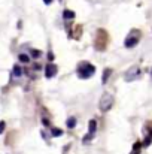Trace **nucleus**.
Masks as SVG:
<instances>
[{"mask_svg":"<svg viewBox=\"0 0 152 154\" xmlns=\"http://www.w3.org/2000/svg\"><path fill=\"white\" fill-rule=\"evenodd\" d=\"M54 57H55V55H54V54H52V52H48V58H49V60H51V61H52V60H54Z\"/></svg>","mask_w":152,"mask_h":154,"instance_id":"a211bd4d","label":"nucleus"},{"mask_svg":"<svg viewBox=\"0 0 152 154\" xmlns=\"http://www.w3.org/2000/svg\"><path fill=\"white\" fill-rule=\"evenodd\" d=\"M43 3H45V5H51V3H52V0H43Z\"/></svg>","mask_w":152,"mask_h":154,"instance_id":"6ab92c4d","label":"nucleus"},{"mask_svg":"<svg viewBox=\"0 0 152 154\" xmlns=\"http://www.w3.org/2000/svg\"><path fill=\"white\" fill-rule=\"evenodd\" d=\"M113 102H115L113 96H112L110 93H104V94L101 96L100 102H99V108H100V111L101 112H107V111L113 106Z\"/></svg>","mask_w":152,"mask_h":154,"instance_id":"7ed1b4c3","label":"nucleus"},{"mask_svg":"<svg viewBox=\"0 0 152 154\" xmlns=\"http://www.w3.org/2000/svg\"><path fill=\"white\" fill-rule=\"evenodd\" d=\"M57 72H58V67L54 64V63H48L46 66H45V76L51 79V78H54L55 75H57Z\"/></svg>","mask_w":152,"mask_h":154,"instance_id":"423d86ee","label":"nucleus"},{"mask_svg":"<svg viewBox=\"0 0 152 154\" xmlns=\"http://www.w3.org/2000/svg\"><path fill=\"white\" fill-rule=\"evenodd\" d=\"M140 75H142L140 69H139L137 66H133V67H130V69L125 72V81H134V79H137Z\"/></svg>","mask_w":152,"mask_h":154,"instance_id":"39448f33","label":"nucleus"},{"mask_svg":"<svg viewBox=\"0 0 152 154\" xmlns=\"http://www.w3.org/2000/svg\"><path fill=\"white\" fill-rule=\"evenodd\" d=\"M42 55V51H39V50H31V57L33 58H39Z\"/></svg>","mask_w":152,"mask_h":154,"instance_id":"2eb2a0df","label":"nucleus"},{"mask_svg":"<svg viewBox=\"0 0 152 154\" xmlns=\"http://www.w3.org/2000/svg\"><path fill=\"white\" fill-rule=\"evenodd\" d=\"M96 132H97V121L96 120H90V123H88V133L96 135Z\"/></svg>","mask_w":152,"mask_h":154,"instance_id":"0eeeda50","label":"nucleus"},{"mask_svg":"<svg viewBox=\"0 0 152 154\" xmlns=\"http://www.w3.org/2000/svg\"><path fill=\"white\" fill-rule=\"evenodd\" d=\"M51 135H52L54 138L61 136V135H63V130H61V129H57V127H51Z\"/></svg>","mask_w":152,"mask_h":154,"instance_id":"f8f14e48","label":"nucleus"},{"mask_svg":"<svg viewBox=\"0 0 152 154\" xmlns=\"http://www.w3.org/2000/svg\"><path fill=\"white\" fill-rule=\"evenodd\" d=\"M66 126H67L69 129H75V127H76V118H75V117H70V118H67V121H66Z\"/></svg>","mask_w":152,"mask_h":154,"instance_id":"9b49d317","label":"nucleus"},{"mask_svg":"<svg viewBox=\"0 0 152 154\" xmlns=\"http://www.w3.org/2000/svg\"><path fill=\"white\" fill-rule=\"evenodd\" d=\"M139 41H140V32L139 30H131L128 33V36L125 38V41H124V47L125 48H134L139 44Z\"/></svg>","mask_w":152,"mask_h":154,"instance_id":"f03ea898","label":"nucleus"},{"mask_svg":"<svg viewBox=\"0 0 152 154\" xmlns=\"http://www.w3.org/2000/svg\"><path fill=\"white\" fill-rule=\"evenodd\" d=\"M12 75H13V76H16V78H18V76H21V75H22V67H21L19 64H15V66H13V69H12Z\"/></svg>","mask_w":152,"mask_h":154,"instance_id":"9d476101","label":"nucleus"},{"mask_svg":"<svg viewBox=\"0 0 152 154\" xmlns=\"http://www.w3.org/2000/svg\"><path fill=\"white\" fill-rule=\"evenodd\" d=\"M63 17H64V20H73L75 18V12L73 11H70V9H64V12H63Z\"/></svg>","mask_w":152,"mask_h":154,"instance_id":"1a4fd4ad","label":"nucleus"},{"mask_svg":"<svg viewBox=\"0 0 152 154\" xmlns=\"http://www.w3.org/2000/svg\"><path fill=\"white\" fill-rule=\"evenodd\" d=\"M110 75H112V69H110V67L104 69V70H103V76H101V82L106 84V82L109 81V76H110Z\"/></svg>","mask_w":152,"mask_h":154,"instance_id":"6e6552de","label":"nucleus"},{"mask_svg":"<svg viewBox=\"0 0 152 154\" xmlns=\"http://www.w3.org/2000/svg\"><path fill=\"white\" fill-rule=\"evenodd\" d=\"M106 42H107V35H106V32H104L103 29H100V30L97 32V36H96V41H94L96 50L103 51V50L106 48Z\"/></svg>","mask_w":152,"mask_h":154,"instance_id":"20e7f679","label":"nucleus"},{"mask_svg":"<svg viewBox=\"0 0 152 154\" xmlns=\"http://www.w3.org/2000/svg\"><path fill=\"white\" fill-rule=\"evenodd\" d=\"M4 127H6V123L4 121H0V135L4 132Z\"/></svg>","mask_w":152,"mask_h":154,"instance_id":"dca6fc26","label":"nucleus"},{"mask_svg":"<svg viewBox=\"0 0 152 154\" xmlns=\"http://www.w3.org/2000/svg\"><path fill=\"white\" fill-rule=\"evenodd\" d=\"M140 145H142L140 142L134 144V147H133V153H131V154H140V151H139V150H140Z\"/></svg>","mask_w":152,"mask_h":154,"instance_id":"4468645a","label":"nucleus"},{"mask_svg":"<svg viewBox=\"0 0 152 154\" xmlns=\"http://www.w3.org/2000/svg\"><path fill=\"white\" fill-rule=\"evenodd\" d=\"M18 60H19L21 63H24V64H27V63L30 61V57H28L27 54H19V55H18Z\"/></svg>","mask_w":152,"mask_h":154,"instance_id":"ddd939ff","label":"nucleus"},{"mask_svg":"<svg viewBox=\"0 0 152 154\" xmlns=\"http://www.w3.org/2000/svg\"><path fill=\"white\" fill-rule=\"evenodd\" d=\"M42 123H43L45 126H49V120H48V118H42Z\"/></svg>","mask_w":152,"mask_h":154,"instance_id":"f3484780","label":"nucleus"},{"mask_svg":"<svg viewBox=\"0 0 152 154\" xmlns=\"http://www.w3.org/2000/svg\"><path fill=\"white\" fill-rule=\"evenodd\" d=\"M76 73H78L79 79H88V78H91L96 73V66L88 63V61H82V63H79Z\"/></svg>","mask_w":152,"mask_h":154,"instance_id":"f257e3e1","label":"nucleus"}]
</instances>
